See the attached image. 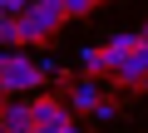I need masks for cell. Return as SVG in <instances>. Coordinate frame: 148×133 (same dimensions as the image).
I'll use <instances>...</instances> for the list:
<instances>
[{"instance_id": "cell-10", "label": "cell", "mask_w": 148, "mask_h": 133, "mask_svg": "<svg viewBox=\"0 0 148 133\" xmlns=\"http://www.w3.org/2000/svg\"><path fill=\"white\" fill-rule=\"evenodd\" d=\"M0 40H5V44H25V30H20V20H5V15H0Z\"/></svg>"}, {"instance_id": "cell-12", "label": "cell", "mask_w": 148, "mask_h": 133, "mask_svg": "<svg viewBox=\"0 0 148 133\" xmlns=\"http://www.w3.org/2000/svg\"><path fill=\"white\" fill-rule=\"evenodd\" d=\"M94 118H99V123H109V118H119V104H109V99H104V104L94 108Z\"/></svg>"}, {"instance_id": "cell-4", "label": "cell", "mask_w": 148, "mask_h": 133, "mask_svg": "<svg viewBox=\"0 0 148 133\" xmlns=\"http://www.w3.org/2000/svg\"><path fill=\"white\" fill-rule=\"evenodd\" d=\"M109 79H119V84H128V89H143V79H148V44H143L138 54H128L123 64H114Z\"/></svg>"}, {"instance_id": "cell-2", "label": "cell", "mask_w": 148, "mask_h": 133, "mask_svg": "<svg viewBox=\"0 0 148 133\" xmlns=\"http://www.w3.org/2000/svg\"><path fill=\"white\" fill-rule=\"evenodd\" d=\"M35 123L49 133V128H64V123H74V108H69V99H35Z\"/></svg>"}, {"instance_id": "cell-6", "label": "cell", "mask_w": 148, "mask_h": 133, "mask_svg": "<svg viewBox=\"0 0 148 133\" xmlns=\"http://www.w3.org/2000/svg\"><path fill=\"white\" fill-rule=\"evenodd\" d=\"M35 15H40V20H45V30L54 35V30L69 20V5H64V0H35Z\"/></svg>"}, {"instance_id": "cell-13", "label": "cell", "mask_w": 148, "mask_h": 133, "mask_svg": "<svg viewBox=\"0 0 148 133\" xmlns=\"http://www.w3.org/2000/svg\"><path fill=\"white\" fill-rule=\"evenodd\" d=\"M49 133H79V128H74V123H64V128H49Z\"/></svg>"}, {"instance_id": "cell-3", "label": "cell", "mask_w": 148, "mask_h": 133, "mask_svg": "<svg viewBox=\"0 0 148 133\" xmlns=\"http://www.w3.org/2000/svg\"><path fill=\"white\" fill-rule=\"evenodd\" d=\"M99 104H104L99 79H74V84H69V108H74V113H94Z\"/></svg>"}, {"instance_id": "cell-1", "label": "cell", "mask_w": 148, "mask_h": 133, "mask_svg": "<svg viewBox=\"0 0 148 133\" xmlns=\"http://www.w3.org/2000/svg\"><path fill=\"white\" fill-rule=\"evenodd\" d=\"M45 74H40V59L20 54V49H5V59H0V89L5 94H25V89H40Z\"/></svg>"}, {"instance_id": "cell-7", "label": "cell", "mask_w": 148, "mask_h": 133, "mask_svg": "<svg viewBox=\"0 0 148 133\" xmlns=\"http://www.w3.org/2000/svg\"><path fill=\"white\" fill-rule=\"evenodd\" d=\"M79 64H84V74H89V79H94V74H109L104 49H84V54H79Z\"/></svg>"}, {"instance_id": "cell-5", "label": "cell", "mask_w": 148, "mask_h": 133, "mask_svg": "<svg viewBox=\"0 0 148 133\" xmlns=\"http://www.w3.org/2000/svg\"><path fill=\"white\" fill-rule=\"evenodd\" d=\"M0 133H45L40 123H35V104H10L5 108V128Z\"/></svg>"}, {"instance_id": "cell-8", "label": "cell", "mask_w": 148, "mask_h": 133, "mask_svg": "<svg viewBox=\"0 0 148 133\" xmlns=\"http://www.w3.org/2000/svg\"><path fill=\"white\" fill-rule=\"evenodd\" d=\"M35 10V0H0V15H5V20H25Z\"/></svg>"}, {"instance_id": "cell-15", "label": "cell", "mask_w": 148, "mask_h": 133, "mask_svg": "<svg viewBox=\"0 0 148 133\" xmlns=\"http://www.w3.org/2000/svg\"><path fill=\"white\" fill-rule=\"evenodd\" d=\"M143 94H148V79H143Z\"/></svg>"}, {"instance_id": "cell-14", "label": "cell", "mask_w": 148, "mask_h": 133, "mask_svg": "<svg viewBox=\"0 0 148 133\" xmlns=\"http://www.w3.org/2000/svg\"><path fill=\"white\" fill-rule=\"evenodd\" d=\"M138 35H143V44H148V25H143V30H138Z\"/></svg>"}, {"instance_id": "cell-11", "label": "cell", "mask_w": 148, "mask_h": 133, "mask_svg": "<svg viewBox=\"0 0 148 133\" xmlns=\"http://www.w3.org/2000/svg\"><path fill=\"white\" fill-rule=\"evenodd\" d=\"M64 5H69V20H74V15H89L99 0H64Z\"/></svg>"}, {"instance_id": "cell-9", "label": "cell", "mask_w": 148, "mask_h": 133, "mask_svg": "<svg viewBox=\"0 0 148 133\" xmlns=\"http://www.w3.org/2000/svg\"><path fill=\"white\" fill-rule=\"evenodd\" d=\"M20 30H25V44H30V40H45V35H49V30H45V20H40L35 10H30V15L20 20Z\"/></svg>"}]
</instances>
